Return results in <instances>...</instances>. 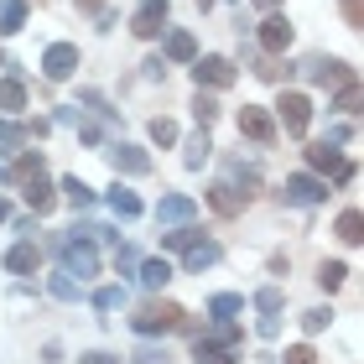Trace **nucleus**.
<instances>
[{"instance_id": "4", "label": "nucleus", "mask_w": 364, "mask_h": 364, "mask_svg": "<svg viewBox=\"0 0 364 364\" xmlns=\"http://www.w3.org/2000/svg\"><path fill=\"white\" fill-rule=\"evenodd\" d=\"M276 114H281V125H287V136H307V125H312V99L296 94V89H287V94L276 99Z\"/></svg>"}, {"instance_id": "39", "label": "nucleus", "mask_w": 364, "mask_h": 364, "mask_svg": "<svg viewBox=\"0 0 364 364\" xmlns=\"http://www.w3.org/2000/svg\"><path fill=\"white\" fill-rule=\"evenodd\" d=\"M328 323H333V312H328V307H312V312H302V328H307V333H323Z\"/></svg>"}, {"instance_id": "51", "label": "nucleus", "mask_w": 364, "mask_h": 364, "mask_svg": "<svg viewBox=\"0 0 364 364\" xmlns=\"http://www.w3.org/2000/svg\"><path fill=\"white\" fill-rule=\"evenodd\" d=\"M11 219V208H6V198H0V224H6Z\"/></svg>"}, {"instance_id": "36", "label": "nucleus", "mask_w": 364, "mask_h": 364, "mask_svg": "<svg viewBox=\"0 0 364 364\" xmlns=\"http://www.w3.org/2000/svg\"><path fill=\"white\" fill-rule=\"evenodd\" d=\"M255 307H260V312H271V318H276V312L287 307V296H281V287H260V291H255Z\"/></svg>"}, {"instance_id": "18", "label": "nucleus", "mask_w": 364, "mask_h": 364, "mask_svg": "<svg viewBox=\"0 0 364 364\" xmlns=\"http://www.w3.org/2000/svg\"><path fill=\"white\" fill-rule=\"evenodd\" d=\"M6 271L11 276H31L37 271V245H11L6 250Z\"/></svg>"}, {"instance_id": "29", "label": "nucleus", "mask_w": 364, "mask_h": 364, "mask_svg": "<svg viewBox=\"0 0 364 364\" xmlns=\"http://www.w3.org/2000/svg\"><path fill=\"white\" fill-rule=\"evenodd\" d=\"M193 359H198V364H240L235 349H213V343H203V338L193 343Z\"/></svg>"}, {"instance_id": "3", "label": "nucleus", "mask_w": 364, "mask_h": 364, "mask_svg": "<svg viewBox=\"0 0 364 364\" xmlns=\"http://www.w3.org/2000/svg\"><path fill=\"white\" fill-rule=\"evenodd\" d=\"M307 167L312 172H328L333 182H354V161H343V151L333 141H312L307 146Z\"/></svg>"}, {"instance_id": "11", "label": "nucleus", "mask_w": 364, "mask_h": 364, "mask_svg": "<svg viewBox=\"0 0 364 364\" xmlns=\"http://www.w3.org/2000/svg\"><path fill=\"white\" fill-rule=\"evenodd\" d=\"M161 26H167V0H141V11L130 16V31L151 42V37H156Z\"/></svg>"}, {"instance_id": "24", "label": "nucleus", "mask_w": 364, "mask_h": 364, "mask_svg": "<svg viewBox=\"0 0 364 364\" xmlns=\"http://www.w3.org/2000/svg\"><path fill=\"white\" fill-rule=\"evenodd\" d=\"M0 109H6V114L26 109V84H21V78H0Z\"/></svg>"}, {"instance_id": "32", "label": "nucleus", "mask_w": 364, "mask_h": 364, "mask_svg": "<svg viewBox=\"0 0 364 364\" xmlns=\"http://www.w3.org/2000/svg\"><path fill=\"white\" fill-rule=\"evenodd\" d=\"M203 343H213V349H235V343H240V328L224 318L219 328H213V333H203Z\"/></svg>"}, {"instance_id": "23", "label": "nucleus", "mask_w": 364, "mask_h": 364, "mask_svg": "<svg viewBox=\"0 0 364 364\" xmlns=\"http://www.w3.org/2000/svg\"><path fill=\"white\" fill-rule=\"evenodd\" d=\"M333 235H338L343 245H359V240H364V219H359V208H343V213H338Z\"/></svg>"}, {"instance_id": "46", "label": "nucleus", "mask_w": 364, "mask_h": 364, "mask_svg": "<svg viewBox=\"0 0 364 364\" xmlns=\"http://www.w3.org/2000/svg\"><path fill=\"white\" fill-rule=\"evenodd\" d=\"M141 73L151 78V84H156V78H167V68H161V58H146V63H141Z\"/></svg>"}, {"instance_id": "13", "label": "nucleus", "mask_w": 364, "mask_h": 364, "mask_svg": "<svg viewBox=\"0 0 364 364\" xmlns=\"http://www.w3.org/2000/svg\"><path fill=\"white\" fill-rule=\"evenodd\" d=\"M193 213H198V203L188 193H167L156 203V224H193Z\"/></svg>"}, {"instance_id": "14", "label": "nucleus", "mask_w": 364, "mask_h": 364, "mask_svg": "<svg viewBox=\"0 0 364 364\" xmlns=\"http://www.w3.org/2000/svg\"><path fill=\"white\" fill-rule=\"evenodd\" d=\"M307 78L312 84H343V78H354L349 63H338V58H312L307 63Z\"/></svg>"}, {"instance_id": "25", "label": "nucleus", "mask_w": 364, "mask_h": 364, "mask_svg": "<svg viewBox=\"0 0 364 364\" xmlns=\"http://www.w3.org/2000/svg\"><path fill=\"white\" fill-rule=\"evenodd\" d=\"M213 156V141H208V130H198V136L188 141V156H182V161H188V167L193 172H203V161Z\"/></svg>"}, {"instance_id": "50", "label": "nucleus", "mask_w": 364, "mask_h": 364, "mask_svg": "<svg viewBox=\"0 0 364 364\" xmlns=\"http://www.w3.org/2000/svg\"><path fill=\"white\" fill-rule=\"evenodd\" d=\"M78 11H99V0H78Z\"/></svg>"}, {"instance_id": "41", "label": "nucleus", "mask_w": 364, "mask_h": 364, "mask_svg": "<svg viewBox=\"0 0 364 364\" xmlns=\"http://www.w3.org/2000/svg\"><path fill=\"white\" fill-rule=\"evenodd\" d=\"M255 73H260V78H271V84H281V63H276L271 53H266V58L255 63Z\"/></svg>"}, {"instance_id": "37", "label": "nucleus", "mask_w": 364, "mask_h": 364, "mask_svg": "<svg viewBox=\"0 0 364 364\" xmlns=\"http://www.w3.org/2000/svg\"><path fill=\"white\" fill-rule=\"evenodd\" d=\"M21 141H26V125H16V120H0V151H16Z\"/></svg>"}, {"instance_id": "12", "label": "nucleus", "mask_w": 364, "mask_h": 364, "mask_svg": "<svg viewBox=\"0 0 364 364\" xmlns=\"http://www.w3.org/2000/svg\"><path fill=\"white\" fill-rule=\"evenodd\" d=\"M245 203H250V193H240L235 182H213V188H208V208H213V213H224V219L245 213Z\"/></svg>"}, {"instance_id": "20", "label": "nucleus", "mask_w": 364, "mask_h": 364, "mask_svg": "<svg viewBox=\"0 0 364 364\" xmlns=\"http://www.w3.org/2000/svg\"><path fill=\"white\" fill-rule=\"evenodd\" d=\"M136 266H141V287H146V291H161V287L172 281V266H167V260H136Z\"/></svg>"}, {"instance_id": "6", "label": "nucleus", "mask_w": 364, "mask_h": 364, "mask_svg": "<svg viewBox=\"0 0 364 364\" xmlns=\"http://www.w3.org/2000/svg\"><path fill=\"white\" fill-rule=\"evenodd\" d=\"M105 161H109V167H114V177H146V172H151V156H146L141 151V146H125V141H114V146H105Z\"/></svg>"}, {"instance_id": "19", "label": "nucleus", "mask_w": 364, "mask_h": 364, "mask_svg": "<svg viewBox=\"0 0 364 364\" xmlns=\"http://www.w3.org/2000/svg\"><path fill=\"white\" fill-rule=\"evenodd\" d=\"M0 31H6V37L26 31V0H0Z\"/></svg>"}, {"instance_id": "17", "label": "nucleus", "mask_w": 364, "mask_h": 364, "mask_svg": "<svg viewBox=\"0 0 364 364\" xmlns=\"http://www.w3.org/2000/svg\"><path fill=\"white\" fill-rule=\"evenodd\" d=\"M109 208H114V219H141V198L125 188V182H114L109 188Z\"/></svg>"}, {"instance_id": "33", "label": "nucleus", "mask_w": 364, "mask_h": 364, "mask_svg": "<svg viewBox=\"0 0 364 364\" xmlns=\"http://www.w3.org/2000/svg\"><path fill=\"white\" fill-rule=\"evenodd\" d=\"M47 291H53V296H58V302H78V281H73L68 271H58L53 281H47Z\"/></svg>"}, {"instance_id": "5", "label": "nucleus", "mask_w": 364, "mask_h": 364, "mask_svg": "<svg viewBox=\"0 0 364 364\" xmlns=\"http://www.w3.org/2000/svg\"><path fill=\"white\" fill-rule=\"evenodd\" d=\"M193 84H198V89H229V84H235V63L219 58V53L193 58Z\"/></svg>"}, {"instance_id": "34", "label": "nucleus", "mask_w": 364, "mask_h": 364, "mask_svg": "<svg viewBox=\"0 0 364 364\" xmlns=\"http://www.w3.org/2000/svg\"><path fill=\"white\" fill-rule=\"evenodd\" d=\"M343 276H349V266H343V260H323V266H318V281H323V291L343 287Z\"/></svg>"}, {"instance_id": "54", "label": "nucleus", "mask_w": 364, "mask_h": 364, "mask_svg": "<svg viewBox=\"0 0 364 364\" xmlns=\"http://www.w3.org/2000/svg\"><path fill=\"white\" fill-rule=\"evenodd\" d=\"M0 68H6V47H0Z\"/></svg>"}, {"instance_id": "26", "label": "nucleus", "mask_w": 364, "mask_h": 364, "mask_svg": "<svg viewBox=\"0 0 364 364\" xmlns=\"http://www.w3.org/2000/svg\"><path fill=\"white\" fill-rule=\"evenodd\" d=\"M63 198H68L73 208H94V188L78 182V177H63Z\"/></svg>"}, {"instance_id": "30", "label": "nucleus", "mask_w": 364, "mask_h": 364, "mask_svg": "<svg viewBox=\"0 0 364 364\" xmlns=\"http://www.w3.org/2000/svg\"><path fill=\"white\" fill-rule=\"evenodd\" d=\"M245 307V296H235V291H219V296H208V312H213V318H235V312Z\"/></svg>"}, {"instance_id": "42", "label": "nucleus", "mask_w": 364, "mask_h": 364, "mask_svg": "<svg viewBox=\"0 0 364 364\" xmlns=\"http://www.w3.org/2000/svg\"><path fill=\"white\" fill-rule=\"evenodd\" d=\"M114 271H136V250L130 245H114Z\"/></svg>"}, {"instance_id": "2", "label": "nucleus", "mask_w": 364, "mask_h": 364, "mask_svg": "<svg viewBox=\"0 0 364 364\" xmlns=\"http://www.w3.org/2000/svg\"><path fill=\"white\" fill-rule=\"evenodd\" d=\"M53 250L63 255V271H68V276H78V281L99 276V250H94V240H58Z\"/></svg>"}, {"instance_id": "49", "label": "nucleus", "mask_w": 364, "mask_h": 364, "mask_svg": "<svg viewBox=\"0 0 364 364\" xmlns=\"http://www.w3.org/2000/svg\"><path fill=\"white\" fill-rule=\"evenodd\" d=\"M250 6H260V11H276V6H281V0H250Z\"/></svg>"}, {"instance_id": "45", "label": "nucleus", "mask_w": 364, "mask_h": 364, "mask_svg": "<svg viewBox=\"0 0 364 364\" xmlns=\"http://www.w3.org/2000/svg\"><path fill=\"white\" fill-rule=\"evenodd\" d=\"M255 328H260V338H276V333H281V318H271V312H260V323H255Z\"/></svg>"}, {"instance_id": "9", "label": "nucleus", "mask_w": 364, "mask_h": 364, "mask_svg": "<svg viewBox=\"0 0 364 364\" xmlns=\"http://www.w3.org/2000/svg\"><path fill=\"white\" fill-rule=\"evenodd\" d=\"M260 47H266L271 58H281V53L291 47V21H287V16L266 11V21H260Z\"/></svg>"}, {"instance_id": "22", "label": "nucleus", "mask_w": 364, "mask_h": 364, "mask_svg": "<svg viewBox=\"0 0 364 364\" xmlns=\"http://www.w3.org/2000/svg\"><path fill=\"white\" fill-rule=\"evenodd\" d=\"M42 172H47L42 151H16V167H11V177H16V182H31V177H42Z\"/></svg>"}, {"instance_id": "43", "label": "nucleus", "mask_w": 364, "mask_h": 364, "mask_svg": "<svg viewBox=\"0 0 364 364\" xmlns=\"http://www.w3.org/2000/svg\"><path fill=\"white\" fill-rule=\"evenodd\" d=\"M287 364H318V354H312L307 343H291V349H287Z\"/></svg>"}, {"instance_id": "35", "label": "nucleus", "mask_w": 364, "mask_h": 364, "mask_svg": "<svg viewBox=\"0 0 364 364\" xmlns=\"http://www.w3.org/2000/svg\"><path fill=\"white\" fill-rule=\"evenodd\" d=\"M359 99H364V94H359V84H354V78H343V89H338V99H333V109L354 114V109H359Z\"/></svg>"}, {"instance_id": "38", "label": "nucleus", "mask_w": 364, "mask_h": 364, "mask_svg": "<svg viewBox=\"0 0 364 364\" xmlns=\"http://www.w3.org/2000/svg\"><path fill=\"white\" fill-rule=\"evenodd\" d=\"M151 141L156 146H177V125L167 120V114H156V120H151Z\"/></svg>"}, {"instance_id": "1", "label": "nucleus", "mask_w": 364, "mask_h": 364, "mask_svg": "<svg viewBox=\"0 0 364 364\" xmlns=\"http://www.w3.org/2000/svg\"><path fill=\"white\" fill-rule=\"evenodd\" d=\"M188 323V312H182L177 302H146L136 307V318H130V328H136L141 338H151V333H172V328Z\"/></svg>"}, {"instance_id": "10", "label": "nucleus", "mask_w": 364, "mask_h": 364, "mask_svg": "<svg viewBox=\"0 0 364 364\" xmlns=\"http://www.w3.org/2000/svg\"><path fill=\"white\" fill-rule=\"evenodd\" d=\"M240 136H250V141H260V146H271L276 141V120L260 105H245L240 109Z\"/></svg>"}, {"instance_id": "40", "label": "nucleus", "mask_w": 364, "mask_h": 364, "mask_svg": "<svg viewBox=\"0 0 364 364\" xmlns=\"http://www.w3.org/2000/svg\"><path fill=\"white\" fill-rule=\"evenodd\" d=\"M338 11H343L349 26H364V6H359V0H338Z\"/></svg>"}, {"instance_id": "52", "label": "nucleus", "mask_w": 364, "mask_h": 364, "mask_svg": "<svg viewBox=\"0 0 364 364\" xmlns=\"http://www.w3.org/2000/svg\"><path fill=\"white\" fill-rule=\"evenodd\" d=\"M193 6H198V11H208V6H213V0H193Z\"/></svg>"}, {"instance_id": "27", "label": "nucleus", "mask_w": 364, "mask_h": 364, "mask_svg": "<svg viewBox=\"0 0 364 364\" xmlns=\"http://www.w3.org/2000/svg\"><path fill=\"white\" fill-rule=\"evenodd\" d=\"M203 235H198L193 224H172V235H161V250H188V245H198Z\"/></svg>"}, {"instance_id": "48", "label": "nucleus", "mask_w": 364, "mask_h": 364, "mask_svg": "<svg viewBox=\"0 0 364 364\" xmlns=\"http://www.w3.org/2000/svg\"><path fill=\"white\" fill-rule=\"evenodd\" d=\"M78 364H120V359H114V354H105V349H94V354H84Z\"/></svg>"}, {"instance_id": "7", "label": "nucleus", "mask_w": 364, "mask_h": 364, "mask_svg": "<svg viewBox=\"0 0 364 364\" xmlns=\"http://www.w3.org/2000/svg\"><path fill=\"white\" fill-rule=\"evenodd\" d=\"M42 73L53 78V84H68V78L78 73V47L73 42H53L42 53Z\"/></svg>"}, {"instance_id": "28", "label": "nucleus", "mask_w": 364, "mask_h": 364, "mask_svg": "<svg viewBox=\"0 0 364 364\" xmlns=\"http://www.w3.org/2000/svg\"><path fill=\"white\" fill-rule=\"evenodd\" d=\"M125 302H130L125 287H99L94 291V312H114V307H125Z\"/></svg>"}, {"instance_id": "8", "label": "nucleus", "mask_w": 364, "mask_h": 364, "mask_svg": "<svg viewBox=\"0 0 364 364\" xmlns=\"http://www.w3.org/2000/svg\"><path fill=\"white\" fill-rule=\"evenodd\" d=\"M281 198L287 203H323L328 198V182H318V177H307V172H296V177H287V188H281Z\"/></svg>"}, {"instance_id": "16", "label": "nucleus", "mask_w": 364, "mask_h": 364, "mask_svg": "<svg viewBox=\"0 0 364 364\" xmlns=\"http://www.w3.org/2000/svg\"><path fill=\"white\" fill-rule=\"evenodd\" d=\"M26 203H31V213H53V203H58V193H53V182H47V172L26 182Z\"/></svg>"}, {"instance_id": "47", "label": "nucleus", "mask_w": 364, "mask_h": 364, "mask_svg": "<svg viewBox=\"0 0 364 364\" xmlns=\"http://www.w3.org/2000/svg\"><path fill=\"white\" fill-rule=\"evenodd\" d=\"M130 364H167V354H156V349H141V354L130 359Z\"/></svg>"}, {"instance_id": "44", "label": "nucleus", "mask_w": 364, "mask_h": 364, "mask_svg": "<svg viewBox=\"0 0 364 364\" xmlns=\"http://www.w3.org/2000/svg\"><path fill=\"white\" fill-rule=\"evenodd\" d=\"M229 172H235V177L245 182V188H260V172H255V167H245V161H235V167H229Z\"/></svg>"}, {"instance_id": "31", "label": "nucleus", "mask_w": 364, "mask_h": 364, "mask_svg": "<svg viewBox=\"0 0 364 364\" xmlns=\"http://www.w3.org/2000/svg\"><path fill=\"white\" fill-rule=\"evenodd\" d=\"M193 114H198V125H213V120H219V99H213V94H203V89H198V99H193Z\"/></svg>"}, {"instance_id": "53", "label": "nucleus", "mask_w": 364, "mask_h": 364, "mask_svg": "<svg viewBox=\"0 0 364 364\" xmlns=\"http://www.w3.org/2000/svg\"><path fill=\"white\" fill-rule=\"evenodd\" d=\"M6 177H11V167H0V182H6Z\"/></svg>"}, {"instance_id": "21", "label": "nucleus", "mask_w": 364, "mask_h": 364, "mask_svg": "<svg viewBox=\"0 0 364 364\" xmlns=\"http://www.w3.org/2000/svg\"><path fill=\"white\" fill-rule=\"evenodd\" d=\"M167 58H172V63H193V58H198L193 31H167Z\"/></svg>"}, {"instance_id": "15", "label": "nucleus", "mask_w": 364, "mask_h": 364, "mask_svg": "<svg viewBox=\"0 0 364 364\" xmlns=\"http://www.w3.org/2000/svg\"><path fill=\"white\" fill-rule=\"evenodd\" d=\"M219 245H213V240H198V245H188V260H182V271H188V276H198V271H208V266H219Z\"/></svg>"}]
</instances>
